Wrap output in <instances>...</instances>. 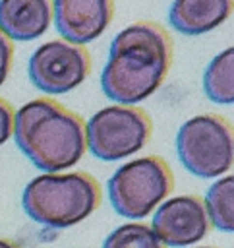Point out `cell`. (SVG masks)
Instances as JSON below:
<instances>
[{"label":"cell","mask_w":234,"mask_h":248,"mask_svg":"<svg viewBox=\"0 0 234 248\" xmlns=\"http://www.w3.org/2000/svg\"><path fill=\"white\" fill-rule=\"evenodd\" d=\"M172 64V41L153 21L124 27L110 43L101 74L102 93L118 105H135L153 95Z\"/></svg>","instance_id":"obj_1"},{"label":"cell","mask_w":234,"mask_h":248,"mask_svg":"<svg viewBox=\"0 0 234 248\" xmlns=\"http://www.w3.org/2000/svg\"><path fill=\"white\" fill-rule=\"evenodd\" d=\"M21 153L41 170L58 172L85 153L81 116L52 99H33L14 114L12 130Z\"/></svg>","instance_id":"obj_2"},{"label":"cell","mask_w":234,"mask_h":248,"mask_svg":"<svg viewBox=\"0 0 234 248\" xmlns=\"http://www.w3.org/2000/svg\"><path fill=\"white\" fill-rule=\"evenodd\" d=\"M101 203V186L87 172H44L21 194L31 221L48 229H68L87 219Z\"/></svg>","instance_id":"obj_3"},{"label":"cell","mask_w":234,"mask_h":248,"mask_svg":"<svg viewBox=\"0 0 234 248\" xmlns=\"http://www.w3.org/2000/svg\"><path fill=\"white\" fill-rule=\"evenodd\" d=\"M174 188L172 170L159 155H147L124 163L108 178L112 209L128 219L149 215Z\"/></svg>","instance_id":"obj_4"},{"label":"cell","mask_w":234,"mask_h":248,"mask_svg":"<svg viewBox=\"0 0 234 248\" xmlns=\"http://www.w3.org/2000/svg\"><path fill=\"white\" fill-rule=\"evenodd\" d=\"M180 163L199 178H217L232 167V128L217 114H197L176 134Z\"/></svg>","instance_id":"obj_5"},{"label":"cell","mask_w":234,"mask_h":248,"mask_svg":"<svg viewBox=\"0 0 234 248\" xmlns=\"http://www.w3.org/2000/svg\"><path fill=\"white\" fill-rule=\"evenodd\" d=\"M151 138L145 110L114 105L97 110L85 124V147L101 161H120L139 151Z\"/></svg>","instance_id":"obj_6"},{"label":"cell","mask_w":234,"mask_h":248,"mask_svg":"<svg viewBox=\"0 0 234 248\" xmlns=\"http://www.w3.org/2000/svg\"><path fill=\"white\" fill-rule=\"evenodd\" d=\"M91 70L89 52L66 41H48L29 58L31 83L48 95H60L81 85Z\"/></svg>","instance_id":"obj_7"},{"label":"cell","mask_w":234,"mask_h":248,"mask_svg":"<svg viewBox=\"0 0 234 248\" xmlns=\"http://www.w3.org/2000/svg\"><path fill=\"white\" fill-rule=\"evenodd\" d=\"M153 232L164 246H190L201 240L209 231L205 205L197 196H176L166 200L155 211Z\"/></svg>","instance_id":"obj_8"},{"label":"cell","mask_w":234,"mask_h":248,"mask_svg":"<svg viewBox=\"0 0 234 248\" xmlns=\"http://www.w3.org/2000/svg\"><path fill=\"white\" fill-rule=\"evenodd\" d=\"M114 0H52V17L66 43L87 45L112 21Z\"/></svg>","instance_id":"obj_9"},{"label":"cell","mask_w":234,"mask_h":248,"mask_svg":"<svg viewBox=\"0 0 234 248\" xmlns=\"http://www.w3.org/2000/svg\"><path fill=\"white\" fill-rule=\"evenodd\" d=\"M52 19V0H0V33L10 41L41 37Z\"/></svg>","instance_id":"obj_10"},{"label":"cell","mask_w":234,"mask_h":248,"mask_svg":"<svg viewBox=\"0 0 234 248\" xmlns=\"http://www.w3.org/2000/svg\"><path fill=\"white\" fill-rule=\"evenodd\" d=\"M230 10L232 0H174L168 21L182 35H203L219 27Z\"/></svg>","instance_id":"obj_11"},{"label":"cell","mask_w":234,"mask_h":248,"mask_svg":"<svg viewBox=\"0 0 234 248\" xmlns=\"http://www.w3.org/2000/svg\"><path fill=\"white\" fill-rule=\"evenodd\" d=\"M203 91L213 103L230 105L234 101V50L232 46L217 54L203 72Z\"/></svg>","instance_id":"obj_12"},{"label":"cell","mask_w":234,"mask_h":248,"mask_svg":"<svg viewBox=\"0 0 234 248\" xmlns=\"http://www.w3.org/2000/svg\"><path fill=\"white\" fill-rule=\"evenodd\" d=\"M232 196H234V178L222 176L211 184V188L205 194V202H203L209 225H213L224 232H230L234 229Z\"/></svg>","instance_id":"obj_13"},{"label":"cell","mask_w":234,"mask_h":248,"mask_svg":"<svg viewBox=\"0 0 234 248\" xmlns=\"http://www.w3.org/2000/svg\"><path fill=\"white\" fill-rule=\"evenodd\" d=\"M102 248H162V244L149 225L126 223L104 238Z\"/></svg>","instance_id":"obj_14"},{"label":"cell","mask_w":234,"mask_h":248,"mask_svg":"<svg viewBox=\"0 0 234 248\" xmlns=\"http://www.w3.org/2000/svg\"><path fill=\"white\" fill-rule=\"evenodd\" d=\"M14 130V108L8 101L0 99V145H4Z\"/></svg>","instance_id":"obj_15"},{"label":"cell","mask_w":234,"mask_h":248,"mask_svg":"<svg viewBox=\"0 0 234 248\" xmlns=\"http://www.w3.org/2000/svg\"><path fill=\"white\" fill-rule=\"evenodd\" d=\"M12 60H14V46H12V41L0 33V85L6 81V78H8V74H10Z\"/></svg>","instance_id":"obj_16"},{"label":"cell","mask_w":234,"mask_h":248,"mask_svg":"<svg viewBox=\"0 0 234 248\" xmlns=\"http://www.w3.org/2000/svg\"><path fill=\"white\" fill-rule=\"evenodd\" d=\"M0 248H19L15 242L12 240H6V238H0Z\"/></svg>","instance_id":"obj_17"},{"label":"cell","mask_w":234,"mask_h":248,"mask_svg":"<svg viewBox=\"0 0 234 248\" xmlns=\"http://www.w3.org/2000/svg\"><path fill=\"white\" fill-rule=\"evenodd\" d=\"M199 248H211V246H199Z\"/></svg>","instance_id":"obj_18"}]
</instances>
